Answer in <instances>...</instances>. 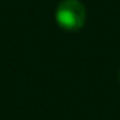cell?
<instances>
[{"instance_id": "obj_1", "label": "cell", "mask_w": 120, "mask_h": 120, "mask_svg": "<svg viewBox=\"0 0 120 120\" xmlns=\"http://www.w3.org/2000/svg\"><path fill=\"white\" fill-rule=\"evenodd\" d=\"M55 20L61 28L67 31H76L85 24L86 20L85 6L79 0H62L56 6Z\"/></svg>"}, {"instance_id": "obj_2", "label": "cell", "mask_w": 120, "mask_h": 120, "mask_svg": "<svg viewBox=\"0 0 120 120\" xmlns=\"http://www.w3.org/2000/svg\"><path fill=\"white\" fill-rule=\"evenodd\" d=\"M119 83H120V72H119Z\"/></svg>"}]
</instances>
